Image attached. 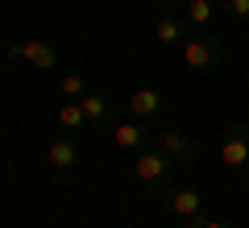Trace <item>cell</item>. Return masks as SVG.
Returning a JSON list of instances; mask_svg holds the SVG:
<instances>
[{"instance_id":"15","label":"cell","mask_w":249,"mask_h":228,"mask_svg":"<svg viewBox=\"0 0 249 228\" xmlns=\"http://www.w3.org/2000/svg\"><path fill=\"white\" fill-rule=\"evenodd\" d=\"M224 13H229L232 21L245 25V21H249V0H224Z\"/></svg>"},{"instance_id":"5","label":"cell","mask_w":249,"mask_h":228,"mask_svg":"<svg viewBox=\"0 0 249 228\" xmlns=\"http://www.w3.org/2000/svg\"><path fill=\"white\" fill-rule=\"evenodd\" d=\"M79 158H83V154H79V141L67 137V133H62V137H54L50 145H46V166H50L58 178H71L75 166H79Z\"/></svg>"},{"instance_id":"3","label":"cell","mask_w":249,"mask_h":228,"mask_svg":"<svg viewBox=\"0 0 249 228\" xmlns=\"http://www.w3.org/2000/svg\"><path fill=\"white\" fill-rule=\"evenodd\" d=\"M220 162H224L229 170H245V166H249V124H245V121H232L229 129H224Z\"/></svg>"},{"instance_id":"16","label":"cell","mask_w":249,"mask_h":228,"mask_svg":"<svg viewBox=\"0 0 249 228\" xmlns=\"http://www.w3.org/2000/svg\"><path fill=\"white\" fill-rule=\"evenodd\" d=\"M187 228H232L229 220H212V216H204V211H199V216H191V220H183Z\"/></svg>"},{"instance_id":"18","label":"cell","mask_w":249,"mask_h":228,"mask_svg":"<svg viewBox=\"0 0 249 228\" xmlns=\"http://www.w3.org/2000/svg\"><path fill=\"white\" fill-rule=\"evenodd\" d=\"M245 91H249V75H245Z\"/></svg>"},{"instance_id":"2","label":"cell","mask_w":249,"mask_h":228,"mask_svg":"<svg viewBox=\"0 0 249 228\" xmlns=\"http://www.w3.org/2000/svg\"><path fill=\"white\" fill-rule=\"evenodd\" d=\"M170 175H175V162H170L158 145H150V149H142V154H137L133 178L145 187V191H162V183H166Z\"/></svg>"},{"instance_id":"19","label":"cell","mask_w":249,"mask_h":228,"mask_svg":"<svg viewBox=\"0 0 249 228\" xmlns=\"http://www.w3.org/2000/svg\"><path fill=\"white\" fill-rule=\"evenodd\" d=\"M245 178H249V166H245Z\"/></svg>"},{"instance_id":"11","label":"cell","mask_w":249,"mask_h":228,"mask_svg":"<svg viewBox=\"0 0 249 228\" xmlns=\"http://www.w3.org/2000/svg\"><path fill=\"white\" fill-rule=\"evenodd\" d=\"M79 104H83V112H88V124H96V129H108V124H116V112H112V104H108L104 96L88 91Z\"/></svg>"},{"instance_id":"4","label":"cell","mask_w":249,"mask_h":228,"mask_svg":"<svg viewBox=\"0 0 249 228\" xmlns=\"http://www.w3.org/2000/svg\"><path fill=\"white\" fill-rule=\"evenodd\" d=\"M162 211H170V216L178 220H191L204 211V195H199V187H162Z\"/></svg>"},{"instance_id":"8","label":"cell","mask_w":249,"mask_h":228,"mask_svg":"<svg viewBox=\"0 0 249 228\" xmlns=\"http://www.w3.org/2000/svg\"><path fill=\"white\" fill-rule=\"evenodd\" d=\"M112 141L116 149H124V154H142V149H150V129H145V121H116L112 124Z\"/></svg>"},{"instance_id":"10","label":"cell","mask_w":249,"mask_h":228,"mask_svg":"<svg viewBox=\"0 0 249 228\" xmlns=\"http://www.w3.org/2000/svg\"><path fill=\"white\" fill-rule=\"evenodd\" d=\"M187 21H191V29H208L216 17L224 13V0H187Z\"/></svg>"},{"instance_id":"1","label":"cell","mask_w":249,"mask_h":228,"mask_svg":"<svg viewBox=\"0 0 249 228\" xmlns=\"http://www.w3.org/2000/svg\"><path fill=\"white\" fill-rule=\"evenodd\" d=\"M183 62L191 75H216L224 62V46L216 34H208V29H196V34H187L183 42Z\"/></svg>"},{"instance_id":"7","label":"cell","mask_w":249,"mask_h":228,"mask_svg":"<svg viewBox=\"0 0 249 228\" xmlns=\"http://www.w3.org/2000/svg\"><path fill=\"white\" fill-rule=\"evenodd\" d=\"M158 149L175 162V166H187V162L199 158V145L191 141V133H183V129H162L158 133Z\"/></svg>"},{"instance_id":"12","label":"cell","mask_w":249,"mask_h":228,"mask_svg":"<svg viewBox=\"0 0 249 228\" xmlns=\"http://www.w3.org/2000/svg\"><path fill=\"white\" fill-rule=\"evenodd\" d=\"M187 34H191V29H187L183 21L175 17V13H162L158 25H154V37H158L162 46H183V42H187Z\"/></svg>"},{"instance_id":"17","label":"cell","mask_w":249,"mask_h":228,"mask_svg":"<svg viewBox=\"0 0 249 228\" xmlns=\"http://www.w3.org/2000/svg\"><path fill=\"white\" fill-rule=\"evenodd\" d=\"M154 4H158V9H162V13H175V9H183L187 0H154Z\"/></svg>"},{"instance_id":"6","label":"cell","mask_w":249,"mask_h":228,"mask_svg":"<svg viewBox=\"0 0 249 228\" xmlns=\"http://www.w3.org/2000/svg\"><path fill=\"white\" fill-rule=\"evenodd\" d=\"M9 58H21V62H29V67H37L42 75L58 67V50H54L50 42H42V37H25V42L9 46Z\"/></svg>"},{"instance_id":"14","label":"cell","mask_w":249,"mask_h":228,"mask_svg":"<svg viewBox=\"0 0 249 228\" xmlns=\"http://www.w3.org/2000/svg\"><path fill=\"white\" fill-rule=\"evenodd\" d=\"M62 96H71V100H83L88 96V79H83V75H62Z\"/></svg>"},{"instance_id":"13","label":"cell","mask_w":249,"mask_h":228,"mask_svg":"<svg viewBox=\"0 0 249 228\" xmlns=\"http://www.w3.org/2000/svg\"><path fill=\"white\" fill-rule=\"evenodd\" d=\"M58 129H62V133H79V129H88V112H83L79 100H71V104H62V108H58Z\"/></svg>"},{"instance_id":"9","label":"cell","mask_w":249,"mask_h":228,"mask_svg":"<svg viewBox=\"0 0 249 228\" xmlns=\"http://www.w3.org/2000/svg\"><path fill=\"white\" fill-rule=\"evenodd\" d=\"M129 112H133L137 121H158V116L166 112V96H162L158 88H137L133 96H129Z\"/></svg>"}]
</instances>
